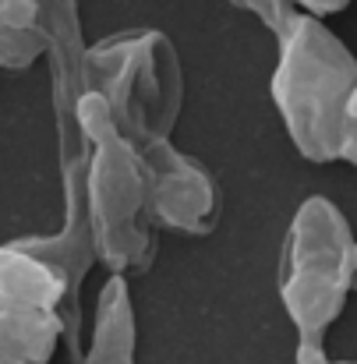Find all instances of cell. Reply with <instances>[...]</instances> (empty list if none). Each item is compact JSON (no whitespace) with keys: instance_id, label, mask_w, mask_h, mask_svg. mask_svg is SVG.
I'll return each instance as SVG.
<instances>
[{"instance_id":"cell-1","label":"cell","mask_w":357,"mask_h":364,"mask_svg":"<svg viewBox=\"0 0 357 364\" xmlns=\"http://www.w3.org/2000/svg\"><path fill=\"white\" fill-rule=\"evenodd\" d=\"M82 181L96 262L110 272H142L156 258V227L145 205V170L138 145L120 131L103 96L82 92L75 107Z\"/></svg>"},{"instance_id":"cell-2","label":"cell","mask_w":357,"mask_h":364,"mask_svg":"<svg viewBox=\"0 0 357 364\" xmlns=\"http://www.w3.org/2000/svg\"><path fill=\"white\" fill-rule=\"evenodd\" d=\"M272 103L297 152L311 163H333L343 131V107L357 85V60L347 43L308 11L276 36Z\"/></svg>"},{"instance_id":"cell-3","label":"cell","mask_w":357,"mask_h":364,"mask_svg":"<svg viewBox=\"0 0 357 364\" xmlns=\"http://www.w3.org/2000/svg\"><path fill=\"white\" fill-rule=\"evenodd\" d=\"M82 89L103 96L114 124L142 145L174 134L184 107V68L166 32L124 28L85 50Z\"/></svg>"},{"instance_id":"cell-4","label":"cell","mask_w":357,"mask_h":364,"mask_svg":"<svg viewBox=\"0 0 357 364\" xmlns=\"http://www.w3.org/2000/svg\"><path fill=\"white\" fill-rule=\"evenodd\" d=\"M357 272V241L347 216L322 195L297 205L279 255V301L297 340H322L340 318Z\"/></svg>"},{"instance_id":"cell-5","label":"cell","mask_w":357,"mask_h":364,"mask_svg":"<svg viewBox=\"0 0 357 364\" xmlns=\"http://www.w3.org/2000/svg\"><path fill=\"white\" fill-rule=\"evenodd\" d=\"M145 170V205L156 230L184 237H206L220 227L223 195L213 170L170 138H149L138 145Z\"/></svg>"},{"instance_id":"cell-6","label":"cell","mask_w":357,"mask_h":364,"mask_svg":"<svg viewBox=\"0 0 357 364\" xmlns=\"http://www.w3.org/2000/svg\"><path fill=\"white\" fill-rule=\"evenodd\" d=\"M60 184H64V227L57 234H32L18 237V247L46 262L64 279V304H60V343H68L71 354L82 350V287L89 269L96 265V244L89 230V205H85V181H82V152L60 163Z\"/></svg>"},{"instance_id":"cell-7","label":"cell","mask_w":357,"mask_h":364,"mask_svg":"<svg viewBox=\"0 0 357 364\" xmlns=\"http://www.w3.org/2000/svg\"><path fill=\"white\" fill-rule=\"evenodd\" d=\"M39 32H43V60L50 68V103L57 124V156L60 163L78 152L75 107L82 100V64H85V32L78 0H36Z\"/></svg>"},{"instance_id":"cell-8","label":"cell","mask_w":357,"mask_h":364,"mask_svg":"<svg viewBox=\"0 0 357 364\" xmlns=\"http://www.w3.org/2000/svg\"><path fill=\"white\" fill-rule=\"evenodd\" d=\"M138 350V326H134V301L127 276L110 272L96 297L92 315V340L82 354V364H134Z\"/></svg>"},{"instance_id":"cell-9","label":"cell","mask_w":357,"mask_h":364,"mask_svg":"<svg viewBox=\"0 0 357 364\" xmlns=\"http://www.w3.org/2000/svg\"><path fill=\"white\" fill-rule=\"evenodd\" d=\"M0 304L14 311H60L64 279L14 241L0 244Z\"/></svg>"},{"instance_id":"cell-10","label":"cell","mask_w":357,"mask_h":364,"mask_svg":"<svg viewBox=\"0 0 357 364\" xmlns=\"http://www.w3.org/2000/svg\"><path fill=\"white\" fill-rule=\"evenodd\" d=\"M57 311H14L0 304V354L21 364H50L60 347Z\"/></svg>"},{"instance_id":"cell-11","label":"cell","mask_w":357,"mask_h":364,"mask_svg":"<svg viewBox=\"0 0 357 364\" xmlns=\"http://www.w3.org/2000/svg\"><path fill=\"white\" fill-rule=\"evenodd\" d=\"M43 57L36 0H0V68L25 71Z\"/></svg>"},{"instance_id":"cell-12","label":"cell","mask_w":357,"mask_h":364,"mask_svg":"<svg viewBox=\"0 0 357 364\" xmlns=\"http://www.w3.org/2000/svg\"><path fill=\"white\" fill-rule=\"evenodd\" d=\"M227 4H234V7H240V11L255 14L272 36H279V32L297 18V7H290L287 0H227Z\"/></svg>"},{"instance_id":"cell-13","label":"cell","mask_w":357,"mask_h":364,"mask_svg":"<svg viewBox=\"0 0 357 364\" xmlns=\"http://www.w3.org/2000/svg\"><path fill=\"white\" fill-rule=\"evenodd\" d=\"M336 159L357 166V85L347 96V107H343V131H340V149H336Z\"/></svg>"},{"instance_id":"cell-14","label":"cell","mask_w":357,"mask_h":364,"mask_svg":"<svg viewBox=\"0 0 357 364\" xmlns=\"http://www.w3.org/2000/svg\"><path fill=\"white\" fill-rule=\"evenodd\" d=\"M290 7H297V11H308V14H319V18H326V14H336V11H343L351 0H287Z\"/></svg>"},{"instance_id":"cell-15","label":"cell","mask_w":357,"mask_h":364,"mask_svg":"<svg viewBox=\"0 0 357 364\" xmlns=\"http://www.w3.org/2000/svg\"><path fill=\"white\" fill-rule=\"evenodd\" d=\"M0 364H21V361H14V358H4V354H0Z\"/></svg>"},{"instance_id":"cell-16","label":"cell","mask_w":357,"mask_h":364,"mask_svg":"<svg viewBox=\"0 0 357 364\" xmlns=\"http://www.w3.org/2000/svg\"><path fill=\"white\" fill-rule=\"evenodd\" d=\"M329 364H333V361H329ZM351 364H357V361H351Z\"/></svg>"}]
</instances>
